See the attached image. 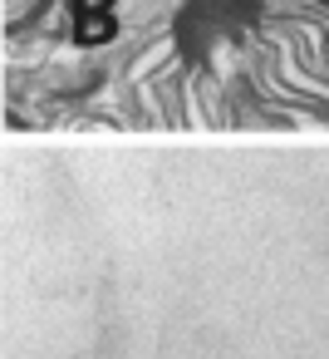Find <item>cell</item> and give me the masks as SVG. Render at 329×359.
<instances>
[{
  "label": "cell",
  "instance_id": "obj_1",
  "mask_svg": "<svg viewBox=\"0 0 329 359\" xmlns=\"http://www.w3.org/2000/svg\"><path fill=\"white\" fill-rule=\"evenodd\" d=\"M45 11H50V0H6V25H10V30H20V25L40 20Z\"/></svg>",
  "mask_w": 329,
  "mask_h": 359
}]
</instances>
